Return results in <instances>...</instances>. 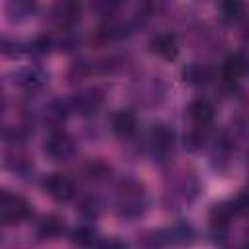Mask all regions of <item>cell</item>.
Listing matches in <instances>:
<instances>
[{
	"label": "cell",
	"instance_id": "7a4b0ae2",
	"mask_svg": "<svg viewBox=\"0 0 249 249\" xmlns=\"http://www.w3.org/2000/svg\"><path fill=\"white\" fill-rule=\"evenodd\" d=\"M150 198L144 185L132 177L123 179L115 189V212L123 220H136L148 210Z\"/></svg>",
	"mask_w": 249,
	"mask_h": 249
},
{
	"label": "cell",
	"instance_id": "484cf974",
	"mask_svg": "<svg viewBox=\"0 0 249 249\" xmlns=\"http://www.w3.org/2000/svg\"><path fill=\"white\" fill-rule=\"evenodd\" d=\"M183 140H185L183 144H185V148L189 152H198V150H202L206 146L208 128H204V126H193L191 124V128H189V132H185V138Z\"/></svg>",
	"mask_w": 249,
	"mask_h": 249
},
{
	"label": "cell",
	"instance_id": "4dcf8cb0",
	"mask_svg": "<svg viewBox=\"0 0 249 249\" xmlns=\"http://www.w3.org/2000/svg\"><path fill=\"white\" fill-rule=\"evenodd\" d=\"M241 37H243V41L249 43V12L247 10H245V14L241 18Z\"/></svg>",
	"mask_w": 249,
	"mask_h": 249
},
{
	"label": "cell",
	"instance_id": "6da1fadb",
	"mask_svg": "<svg viewBox=\"0 0 249 249\" xmlns=\"http://www.w3.org/2000/svg\"><path fill=\"white\" fill-rule=\"evenodd\" d=\"M200 193V179L191 167H173L163 179V206L167 210H183L195 202Z\"/></svg>",
	"mask_w": 249,
	"mask_h": 249
},
{
	"label": "cell",
	"instance_id": "cb8c5ba5",
	"mask_svg": "<svg viewBox=\"0 0 249 249\" xmlns=\"http://www.w3.org/2000/svg\"><path fill=\"white\" fill-rule=\"evenodd\" d=\"M245 2L243 0H218V14L224 23H235L241 21L245 14Z\"/></svg>",
	"mask_w": 249,
	"mask_h": 249
},
{
	"label": "cell",
	"instance_id": "7402d4cb",
	"mask_svg": "<svg viewBox=\"0 0 249 249\" xmlns=\"http://www.w3.org/2000/svg\"><path fill=\"white\" fill-rule=\"evenodd\" d=\"M4 167L16 175H27L33 169V160L27 152L19 150V146L14 144L12 150L6 152V156H4Z\"/></svg>",
	"mask_w": 249,
	"mask_h": 249
},
{
	"label": "cell",
	"instance_id": "2e32d148",
	"mask_svg": "<svg viewBox=\"0 0 249 249\" xmlns=\"http://www.w3.org/2000/svg\"><path fill=\"white\" fill-rule=\"evenodd\" d=\"M247 70H249L247 58H245L241 53H231V54H228V56L224 58V62H222L220 80H222V84L233 88V86L239 82V78H241Z\"/></svg>",
	"mask_w": 249,
	"mask_h": 249
},
{
	"label": "cell",
	"instance_id": "5b68a950",
	"mask_svg": "<svg viewBox=\"0 0 249 249\" xmlns=\"http://www.w3.org/2000/svg\"><path fill=\"white\" fill-rule=\"evenodd\" d=\"M31 216V206L25 196L10 191L0 193V224L18 226Z\"/></svg>",
	"mask_w": 249,
	"mask_h": 249
},
{
	"label": "cell",
	"instance_id": "1f68e13d",
	"mask_svg": "<svg viewBox=\"0 0 249 249\" xmlns=\"http://www.w3.org/2000/svg\"><path fill=\"white\" fill-rule=\"evenodd\" d=\"M97 245H101V247H126V243L119 241V239H99Z\"/></svg>",
	"mask_w": 249,
	"mask_h": 249
},
{
	"label": "cell",
	"instance_id": "277c9868",
	"mask_svg": "<svg viewBox=\"0 0 249 249\" xmlns=\"http://www.w3.org/2000/svg\"><path fill=\"white\" fill-rule=\"evenodd\" d=\"M132 99L140 105V107H156L163 101L165 97V84L163 80H160L158 76H142L136 78L132 88H130Z\"/></svg>",
	"mask_w": 249,
	"mask_h": 249
},
{
	"label": "cell",
	"instance_id": "4fadbf2b",
	"mask_svg": "<svg viewBox=\"0 0 249 249\" xmlns=\"http://www.w3.org/2000/svg\"><path fill=\"white\" fill-rule=\"evenodd\" d=\"M70 105L68 99H60V97H53L45 103L43 111H41V121L49 130H56L62 128V124L66 123L68 115H70Z\"/></svg>",
	"mask_w": 249,
	"mask_h": 249
},
{
	"label": "cell",
	"instance_id": "5bb4252c",
	"mask_svg": "<svg viewBox=\"0 0 249 249\" xmlns=\"http://www.w3.org/2000/svg\"><path fill=\"white\" fill-rule=\"evenodd\" d=\"M148 49L161 60H175L179 56V41L171 31L154 33L148 41Z\"/></svg>",
	"mask_w": 249,
	"mask_h": 249
},
{
	"label": "cell",
	"instance_id": "ac0fdd59",
	"mask_svg": "<svg viewBox=\"0 0 249 249\" xmlns=\"http://www.w3.org/2000/svg\"><path fill=\"white\" fill-rule=\"evenodd\" d=\"M187 115H189V121L193 126H204L208 128L212 123H214V117H216V109L214 105L204 99V97H196L189 103L187 107Z\"/></svg>",
	"mask_w": 249,
	"mask_h": 249
},
{
	"label": "cell",
	"instance_id": "d6986e66",
	"mask_svg": "<svg viewBox=\"0 0 249 249\" xmlns=\"http://www.w3.org/2000/svg\"><path fill=\"white\" fill-rule=\"evenodd\" d=\"M35 233H37L39 239H47V241L58 239V237H62V235L66 233V224H64V220H62L60 216H56V214H45V216H41V218L37 220V224H35Z\"/></svg>",
	"mask_w": 249,
	"mask_h": 249
},
{
	"label": "cell",
	"instance_id": "d4e9b609",
	"mask_svg": "<svg viewBox=\"0 0 249 249\" xmlns=\"http://www.w3.org/2000/svg\"><path fill=\"white\" fill-rule=\"evenodd\" d=\"M128 0H89V8L93 14H97L103 19H111L119 14L123 6H126Z\"/></svg>",
	"mask_w": 249,
	"mask_h": 249
},
{
	"label": "cell",
	"instance_id": "d6a6232c",
	"mask_svg": "<svg viewBox=\"0 0 249 249\" xmlns=\"http://www.w3.org/2000/svg\"><path fill=\"white\" fill-rule=\"evenodd\" d=\"M245 243L249 245V226H247V230H245Z\"/></svg>",
	"mask_w": 249,
	"mask_h": 249
},
{
	"label": "cell",
	"instance_id": "ba28073f",
	"mask_svg": "<svg viewBox=\"0 0 249 249\" xmlns=\"http://www.w3.org/2000/svg\"><path fill=\"white\" fill-rule=\"evenodd\" d=\"M146 144H148L150 156L156 161H167L171 152H173V146H175V132H173L171 126H167L163 123H158L148 132Z\"/></svg>",
	"mask_w": 249,
	"mask_h": 249
},
{
	"label": "cell",
	"instance_id": "8fae6325",
	"mask_svg": "<svg viewBox=\"0 0 249 249\" xmlns=\"http://www.w3.org/2000/svg\"><path fill=\"white\" fill-rule=\"evenodd\" d=\"M12 82L19 89H23L27 93H35V91H41L49 84V72L39 64H25V66H19L18 70H14Z\"/></svg>",
	"mask_w": 249,
	"mask_h": 249
},
{
	"label": "cell",
	"instance_id": "4316f807",
	"mask_svg": "<svg viewBox=\"0 0 249 249\" xmlns=\"http://www.w3.org/2000/svg\"><path fill=\"white\" fill-rule=\"evenodd\" d=\"M80 212L86 216V218H97L101 212H103V200L97 196V195H88L80 200Z\"/></svg>",
	"mask_w": 249,
	"mask_h": 249
},
{
	"label": "cell",
	"instance_id": "7c38bea8",
	"mask_svg": "<svg viewBox=\"0 0 249 249\" xmlns=\"http://www.w3.org/2000/svg\"><path fill=\"white\" fill-rule=\"evenodd\" d=\"M43 193L56 202H68L76 196V183L66 173H51L41 181Z\"/></svg>",
	"mask_w": 249,
	"mask_h": 249
},
{
	"label": "cell",
	"instance_id": "30bf717a",
	"mask_svg": "<svg viewBox=\"0 0 249 249\" xmlns=\"http://www.w3.org/2000/svg\"><path fill=\"white\" fill-rule=\"evenodd\" d=\"M105 103V93L101 88H84V89H78L74 91L70 97H68V105H70V111L80 115V117H91L95 115L101 105Z\"/></svg>",
	"mask_w": 249,
	"mask_h": 249
},
{
	"label": "cell",
	"instance_id": "3957f363",
	"mask_svg": "<svg viewBox=\"0 0 249 249\" xmlns=\"http://www.w3.org/2000/svg\"><path fill=\"white\" fill-rule=\"evenodd\" d=\"M76 150H78V144L74 136L68 134L64 128L49 130V136L43 142V154L54 163L70 161L76 156Z\"/></svg>",
	"mask_w": 249,
	"mask_h": 249
},
{
	"label": "cell",
	"instance_id": "8992f818",
	"mask_svg": "<svg viewBox=\"0 0 249 249\" xmlns=\"http://www.w3.org/2000/svg\"><path fill=\"white\" fill-rule=\"evenodd\" d=\"M82 0H54L49 8V19L58 31H72L82 18Z\"/></svg>",
	"mask_w": 249,
	"mask_h": 249
},
{
	"label": "cell",
	"instance_id": "ffe728a7",
	"mask_svg": "<svg viewBox=\"0 0 249 249\" xmlns=\"http://www.w3.org/2000/svg\"><path fill=\"white\" fill-rule=\"evenodd\" d=\"M111 128L119 138H124V140L132 138L136 134V128H138V119H136L134 111H130V109L117 111L111 117Z\"/></svg>",
	"mask_w": 249,
	"mask_h": 249
},
{
	"label": "cell",
	"instance_id": "9c48e42d",
	"mask_svg": "<svg viewBox=\"0 0 249 249\" xmlns=\"http://www.w3.org/2000/svg\"><path fill=\"white\" fill-rule=\"evenodd\" d=\"M237 216H239V214H237V210H235V206H233V200H218V202H214V204L210 206V210H208L210 231H212L214 235H218V237H216L218 243H224L222 237L228 235L230 226L233 224V220H235Z\"/></svg>",
	"mask_w": 249,
	"mask_h": 249
},
{
	"label": "cell",
	"instance_id": "836d02e7",
	"mask_svg": "<svg viewBox=\"0 0 249 249\" xmlns=\"http://www.w3.org/2000/svg\"><path fill=\"white\" fill-rule=\"evenodd\" d=\"M245 165H247V171H249V154H247V160H245Z\"/></svg>",
	"mask_w": 249,
	"mask_h": 249
},
{
	"label": "cell",
	"instance_id": "83f0119b",
	"mask_svg": "<svg viewBox=\"0 0 249 249\" xmlns=\"http://www.w3.org/2000/svg\"><path fill=\"white\" fill-rule=\"evenodd\" d=\"M0 51H2L4 56H8V58H16V56H19L23 51H27V49H25V45H23L21 41H18L16 37H8V35H4V37H2Z\"/></svg>",
	"mask_w": 249,
	"mask_h": 249
},
{
	"label": "cell",
	"instance_id": "e0dca14e",
	"mask_svg": "<svg viewBox=\"0 0 249 249\" xmlns=\"http://www.w3.org/2000/svg\"><path fill=\"white\" fill-rule=\"evenodd\" d=\"M181 76H183L185 84L195 86V88H202V86H208L216 80V70H214V66H210L206 62H191L183 68Z\"/></svg>",
	"mask_w": 249,
	"mask_h": 249
},
{
	"label": "cell",
	"instance_id": "f1b7e54d",
	"mask_svg": "<svg viewBox=\"0 0 249 249\" xmlns=\"http://www.w3.org/2000/svg\"><path fill=\"white\" fill-rule=\"evenodd\" d=\"M84 171H86V175H88L89 179H93V181H99V179H105V177H109V173H111V167H109L107 163L99 161V160H93V161H89V163L84 167Z\"/></svg>",
	"mask_w": 249,
	"mask_h": 249
},
{
	"label": "cell",
	"instance_id": "603a6c76",
	"mask_svg": "<svg viewBox=\"0 0 249 249\" xmlns=\"http://www.w3.org/2000/svg\"><path fill=\"white\" fill-rule=\"evenodd\" d=\"M70 241L74 245H82V247H91L99 243V231L91 226V224H78L70 230L68 233Z\"/></svg>",
	"mask_w": 249,
	"mask_h": 249
},
{
	"label": "cell",
	"instance_id": "f546056e",
	"mask_svg": "<svg viewBox=\"0 0 249 249\" xmlns=\"http://www.w3.org/2000/svg\"><path fill=\"white\" fill-rule=\"evenodd\" d=\"M233 121H235V126H237L243 134L249 136V97L239 105V109H237Z\"/></svg>",
	"mask_w": 249,
	"mask_h": 249
},
{
	"label": "cell",
	"instance_id": "9a60e30c",
	"mask_svg": "<svg viewBox=\"0 0 249 249\" xmlns=\"http://www.w3.org/2000/svg\"><path fill=\"white\" fill-rule=\"evenodd\" d=\"M235 152V142L233 138L222 130L216 138H214V144H212V156H210V163L216 171H226L230 161H231V156Z\"/></svg>",
	"mask_w": 249,
	"mask_h": 249
},
{
	"label": "cell",
	"instance_id": "44dd1931",
	"mask_svg": "<svg viewBox=\"0 0 249 249\" xmlns=\"http://www.w3.org/2000/svg\"><path fill=\"white\" fill-rule=\"evenodd\" d=\"M37 10V0H4V14L10 23H23Z\"/></svg>",
	"mask_w": 249,
	"mask_h": 249
},
{
	"label": "cell",
	"instance_id": "52a82bcc",
	"mask_svg": "<svg viewBox=\"0 0 249 249\" xmlns=\"http://www.w3.org/2000/svg\"><path fill=\"white\" fill-rule=\"evenodd\" d=\"M195 239V230L191 224L187 222H175L167 228L156 230L152 233H148V239H144L142 243L146 245H185L191 243Z\"/></svg>",
	"mask_w": 249,
	"mask_h": 249
}]
</instances>
